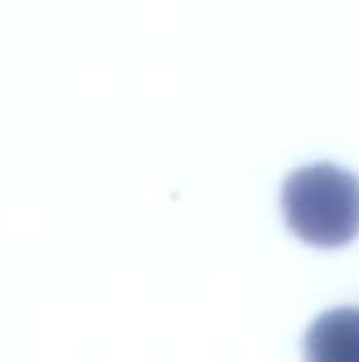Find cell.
<instances>
[{
	"instance_id": "6da1fadb",
	"label": "cell",
	"mask_w": 359,
	"mask_h": 362,
	"mask_svg": "<svg viewBox=\"0 0 359 362\" xmlns=\"http://www.w3.org/2000/svg\"><path fill=\"white\" fill-rule=\"evenodd\" d=\"M281 206L302 241L342 246L359 233V176L328 161L302 165L285 178Z\"/></svg>"
},
{
	"instance_id": "7a4b0ae2",
	"label": "cell",
	"mask_w": 359,
	"mask_h": 362,
	"mask_svg": "<svg viewBox=\"0 0 359 362\" xmlns=\"http://www.w3.org/2000/svg\"><path fill=\"white\" fill-rule=\"evenodd\" d=\"M306 362H359V307L317 316L304 335Z\"/></svg>"
}]
</instances>
